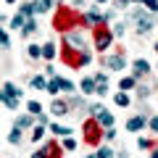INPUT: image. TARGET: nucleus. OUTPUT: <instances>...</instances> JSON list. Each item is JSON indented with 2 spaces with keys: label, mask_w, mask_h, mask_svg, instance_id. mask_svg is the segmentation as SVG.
<instances>
[{
  "label": "nucleus",
  "mask_w": 158,
  "mask_h": 158,
  "mask_svg": "<svg viewBox=\"0 0 158 158\" xmlns=\"http://www.w3.org/2000/svg\"><path fill=\"white\" fill-rule=\"evenodd\" d=\"M27 108H29V113H32V116H40V113H42V106H40L37 100H29Z\"/></svg>",
  "instance_id": "b1692460"
},
{
  "label": "nucleus",
  "mask_w": 158,
  "mask_h": 158,
  "mask_svg": "<svg viewBox=\"0 0 158 158\" xmlns=\"http://www.w3.org/2000/svg\"><path fill=\"white\" fill-rule=\"evenodd\" d=\"M3 92H6V98H21V90H19L16 85H13V82H6V87H3Z\"/></svg>",
  "instance_id": "4468645a"
},
{
  "label": "nucleus",
  "mask_w": 158,
  "mask_h": 158,
  "mask_svg": "<svg viewBox=\"0 0 158 158\" xmlns=\"http://www.w3.org/2000/svg\"><path fill=\"white\" fill-rule=\"evenodd\" d=\"M95 158H116V153L111 150L108 145H103V148H98V153H92Z\"/></svg>",
  "instance_id": "6ab92c4d"
},
{
  "label": "nucleus",
  "mask_w": 158,
  "mask_h": 158,
  "mask_svg": "<svg viewBox=\"0 0 158 158\" xmlns=\"http://www.w3.org/2000/svg\"><path fill=\"white\" fill-rule=\"evenodd\" d=\"M111 40H113V32L100 24V27L95 29V48L98 50H108V48H111Z\"/></svg>",
  "instance_id": "f03ea898"
},
{
  "label": "nucleus",
  "mask_w": 158,
  "mask_h": 158,
  "mask_svg": "<svg viewBox=\"0 0 158 158\" xmlns=\"http://www.w3.org/2000/svg\"><path fill=\"white\" fill-rule=\"evenodd\" d=\"M34 29H37V21H34V19H27V24H24L21 34H24V37H29V34H32Z\"/></svg>",
  "instance_id": "4be33fe9"
},
{
  "label": "nucleus",
  "mask_w": 158,
  "mask_h": 158,
  "mask_svg": "<svg viewBox=\"0 0 158 158\" xmlns=\"http://www.w3.org/2000/svg\"><path fill=\"white\" fill-rule=\"evenodd\" d=\"M98 3H106V0H98Z\"/></svg>",
  "instance_id": "a18cd8bd"
},
{
  "label": "nucleus",
  "mask_w": 158,
  "mask_h": 158,
  "mask_svg": "<svg viewBox=\"0 0 158 158\" xmlns=\"http://www.w3.org/2000/svg\"><path fill=\"white\" fill-rule=\"evenodd\" d=\"M24 24H27V19H24L21 13H16V16L11 19V29H24Z\"/></svg>",
  "instance_id": "5701e85b"
},
{
  "label": "nucleus",
  "mask_w": 158,
  "mask_h": 158,
  "mask_svg": "<svg viewBox=\"0 0 158 158\" xmlns=\"http://www.w3.org/2000/svg\"><path fill=\"white\" fill-rule=\"evenodd\" d=\"M71 90H74V85L69 82V79L53 77L50 82H48V90H45V92H50V95H56V92H71Z\"/></svg>",
  "instance_id": "7ed1b4c3"
},
{
  "label": "nucleus",
  "mask_w": 158,
  "mask_h": 158,
  "mask_svg": "<svg viewBox=\"0 0 158 158\" xmlns=\"http://www.w3.org/2000/svg\"><path fill=\"white\" fill-rule=\"evenodd\" d=\"M19 13H21L24 19H32V13H34V6H32V3H21V6H19Z\"/></svg>",
  "instance_id": "aec40b11"
},
{
  "label": "nucleus",
  "mask_w": 158,
  "mask_h": 158,
  "mask_svg": "<svg viewBox=\"0 0 158 158\" xmlns=\"http://www.w3.org/2000/svg\"><path fill=\"white\" fill-rule=\"evenodd\" d=\"M140 3H142L150 13H158V0H140Z\"/></svg>",
  "instance_id": "bb28decb"
},
{
  "label": "nucleus",
  "mask_w": 158,
  "mask_h": 158,
  "mask_svg": "<svg viewBox=\"0 0 158 158\" xmlns=\"http://www.w3.org/2000/svg\"><path fill=\"white\" fill-rule=\"evenodd\" d=\"M32 6H34V13H45L53 8V0H34Z\"/></svg>",
  "instance_id": "ddd939ff"
},
{
  "label": "nucleus",
  "mask_w": 158,
  "mask_h": 158,
  "mask_svg": "<svg viewBox=\"0 0 158 158\" xmlns=\"http://www.w3.org/2000/svg\"><path fill=\"white\" fill-rule=\"evenodd\" d=\"M85 140L90 142V145H98V140H100V124H98L95 118H90V121H87L85 124Z\"/></svg>",
  "instance_id": "39448f33"
},
{
  "label": "nucleus",
  "mask_w": 158,
  "mask_h": 158,
  "mask_svg": "<svg viewBox=\"0 0 158 158\" xmlns=\"http://www.w3.org/2000/svg\"><path fill=\"white\" fill-rule=\"evenodd\" d=\"M16 127H19V129H21V127H32V118H29V116H19L16 118Z\"/></svg>",
  "instance_id": "473e14b6"
},
{
  "label": "nucleus",
  "mask_w": 158,
  "mask_h": 158,
  "mask_svg": "<svg viewBox=\"0 0 158 158\" xmlns=\"http://www.w3.org/2000/svg\"><path fill=\"white\" fill-rule=\"evenodd\" d=\"M150 71V63L145 61V58H137L135 63H132V74H135V77H142V74H148Z\"/></svg>",
  "instance_id": "9d476101"
},
{
  "label": "nucleus",
  "mask_w": 158,
  "mask_h": 158,
  "mask_svg": "<svg viewBox=\"0 0 158 158\" xmlns=\"http://www.w3.org/2000/svg\"><path fill=\"white\" fill-rule=\"evenodd\" d=\"M132 19L137 21V32H140V34H145V32H150V29H153V16H148V13L135 11V13H132Z\"/></svg>",
  "instance_id": "20e7f679"
},
{
  "label": "nucleus",
  "mask_w": 158,
  "mask_h": 158,
  "mask_svg": "<svg viewBox=\"0 0 158 158\" xmlns=\"http://www.w3.org/2000/svg\"><path fill=\"white\" fill-rule=\"evenodd\" d=\"M66 48H71V50H85V37L79 32H66Z\"/></svg>",
  "instance_id": "0eeeda50"
},
{
  "label": "nucleus",
  "mask_w": 158,
  "mask_h": 158,
  "mask_svg": "<svg viewBox=\"0 0 158 158\" xmlns=\"http://www.w3.org/2000/svg\"><path fill=\"white\" fill-rule=\"evenodd\" d=\"M29 85H32L34 90H48V79L37 74V77H32V79H29Z\"/></svg>",
  "instance_id": "2eb2a0df"
},
{
  "label": "nucleus",
  "mask_w": 158,
  "mask_h": 158,
  "mask_svg": "<svg viewBox=\"0 0 158 158\" xmlns=\"http://www.w3.org/2000/svg\"><path fill=\"white\" fill-rule=\"evenodd\" d=\"M150 129L158 135V116H156V118H150Z\"/></svg>",
  "instance_id": "c9c22d12"
},
{
  "label": "nucleus",
  "mask_w": 158,
  "mask_h": 158,
  "mask_svg": "<svg viewBox=\"0 0 158 158\" xmlns=\"http://www.w3.org/2000/svg\"><path fill=\"white\" fill-rule=\"evenodd\" d=\"M82 92H85V95H92V92H98L95 79H82Z\"/></svg>",
  "instance_id": "dca6fc26"
},
{
  "label": "nucleus",
  "mask_w": 158,
  "mask_h": 158,
  "mask_svg": "<svg viewBox=\"0 0 158 158\" xmlns=\"http://www.w3.org/2000/svg\"><path fill=\"white\" fill-rule=\"evenodd\" d=\"M156 50H158V42H156Z\"/></svg>",
  "instance_id": "49530a36"
},
{
  "label": "nucleus",
  "mask_w": 158,
  "mask_h": 158,
  "mask_svg": "<svg viewBox=\"0 0 158 158\" xmlns=\"http://www.w3.org/2000/svg\"><path fill=\"white\" fill-rule=\"evenodd\" d=\"M29 158H48V156H45V150H37V153H32Z\"/></svg>",
  "instance_id": "58836bf2"
},
{
  "label": "nucleus",
  "mask_w": 158,
  "mask_h": 158,
  "mask_svg": "<svg viewBox=\"0 0 158 158\" xmlns=\"http://www.w3.org/2000/svg\"><path fill=\"white\" fill-rule=\"evenodd\" d=\"M8 142H13V145H16V142H21V129H19V127H13V129H11V135H8Z\"/></svg>",
  "instance_id": "393cba45"
},
{
  "label": "nucleus",
  "mask_w": 158,
  "mask_h": 158,
  "mask_svg": "<svg viewBox=\"0 0 158 158\" xmlns=\"http://www.w3.org/2000/svg\"><path fill=\"white\" fill-rule=\"evenodd\" d=\"M45 74H48V77L53 79V77H56V69H53V66H45Z\"/></svg>",
  "instance_id": "4c0bfd02"
},
{
  "label": "nucleus",
  "mask_w": 158,
  "mask_h": 158,
  "mask_svg": "<svg viewBox=\"0 0 158 158\" xmlns=\"http://www.w3.org/2000/svg\"><path fill=\"white\" fill-rule=\"evenodd\" d=\"M27 56H29V58H40V56H42V48H37V45H29Z\"/></svg>",
  "instance_id": "7c9ffc66"
},
{
  "label": "nucleus",
  "mask_w": 158,
  "mask_h": 158,
  "mask_svg": "<svg viewBox=\"0 0 158 158\" xmlns=\"http://www.w3.org/2000/svg\"><path fill=\"white\" fill-rule=\"evenodd\" d=\"M113 100H116V106H129V95H127V92H118Z\"/></svg>",
  "instance_id": "cd10ccee"
},
{
  "label": "nucleus",
  "mask_w": 158,
  "mask_h": 158,
  "mask_svg": "<svg viewBox=\"0 0 158 158\" xmlns=\"http://www.w3.org/2000/svg\"><path fill=\"white\" fill-rule=\"evenodd\" d=\"M0 100H3V103H6V92H3V90H0Z\"/></svg>",
  "instance_id": "79ce46f5"
},
{
  "label": "nucleus",
  "mask_w": 158,
  "mask_h": 158,
  "mask_svg": "<svg viewBox=\"0 0 158 158\" xmlns=\"http://www.w3.org/2000/svg\"><path fill=\"white\" fill-rule=\"evenodd\" d=\"M127 3H129V0H116V6H118V8H124Z\"/></svg>",
  "instance_id": "ea45409f"
},
{
  "label": "nucleus",
  "mask_w": 158,
  "mask_h": 158,
  "mask_svg": "<svg viewBox=\"0 0 158 158\" xmlns=\"http://www.w3.org/2000/svg\"><path fill=\"white\" fill-rule=\"evenodd\" d=\"M150 158H158V148H153V156Z\"/></svg>",
  "instance_id": "a19ab883"
},
{
  "label": "nucleus",
  "mask_w": 158,
  "mask_h": 158,
  "mask_svg": "<svg viewBox=\"0 0 158 158\" xmlns=\"http://www.w3.org/2000/svg\"><path fill=\"white\" fill-rule=\"evenodd\" d=\"M6 3H16V0H6Z\"/></svg>",
  "instance_id": "37998d69"
},
{
  "label": "nucleus",
  "mask_w": 158,
  "mask_h": 158,
  "mask_svg": "<svg viewBox=\"0 0 158 158\" xmlns=\"http://www.w3.org/2000/svg\"><path fill=\"white\" fill-rule=\"evenodd\" d=\"M113 34H118V37L124 34V24H121V21H118V24H113Z\"/></svg>",
  "instance_id": "f704fd0d"
},
{
  "label": "nucleus",
  "mask_w": 158,
  "mask_h": 158,
  "mask_svg": "<svg viewBox=\"0 0 158 158\" xmlns=\"http://www.w3.org/2000/svg\"><path fill=\"white\" fill-rule=\"evenodd\" d=\"M129 3H140V0H129Z\"/></svg>",
  "instance_id": "c03bdc74"
},
{
  "label": "nucleus",
  "mask_w": 158,
  "mask_h": 158,
  "mask_svg": "<svg viewBox=\"0 0 158 158\" xmlns=\"http://www.w3.org/2000/svg\"><path fill=\"white\" fill-rule=\"evenodd\" d=\"M145 124H148L145 116H132L129 121H127V129L129 132H140V129H145Z\"/></svg>",
  "instance_id": "1a4fd4ad"
},
{
  "label": "nucleus",
  "mask_w": 158,
  "mask_h": 158,
  "mask_svg": "<svg viewBox=\"0 0 158 158\" xmlns=\"http://www.w3.org/2000/svg\"><path fill=\"white\" fill-rule=\"evenodd\" d=\"M103 135H106V140H113V137H116V132H113V129H106Z\"/></svg>",
  "instance_id": "e433bc0d"
},
{
  "label": "nucleus",
  "mask_w": 158,
  "mask_h": 158,
  "mask_svg": "<svg viewBox=\"0 0 158 158\" xmlns=\"http://www.w3.org/2000/svg\"><path fill=\"white\" fill-rule=\"evenodd\" d=\"M106 66H108V69H116V71H121V69L127 66V58L121 56V53H116V56H108V58H106Z\"/></svg>",
  "instance_id": "6e6552de"
},
{
  "label": "nucleus",
  "mask_w": 158,
  "mask_h": 158,
  "mask_svg": "<svg viewBox=\"0 0 158 158\" xmlns=\"http://www.w3.org/2000/svg\"><path fill=\"white\" fill-rule=\"evenodd\" d=\"M50 111L56 113V116H66V113H69V103H63V100H53Z\"/></svg>",
  "instance_id": "f8f14e48"
},
{
  "label": "nucleus",
  "mask_w": 158,
  "mask_h": 158,
  "mask_svg": "<svg viewBox=\"0 0 158 158\" xmlns=\"http://www.w3.org/2000/svg\"><path fill=\"white\" fill-rule=\"evenodd\" d=\"M63 148H66V150H77V140L66 137V140H63Z\"/></svg>",
  "instance_id": "72a5a7b5"
},
{
  "label": "nucleus",
  "mask_w": 158,
  "mask_h": 158,
  "mask_svg": "<svg viewBox=\"0 0 158 158\" xmlns=\"http://www.w3.org/2000/svg\"><path fill=\"white\" fill-rule=\"evenodd\" d=\"M137 148H140V150H150V148H153V142L148 140V137H140V140H137Z\"/></svg>",
  "instance_id": "c756f323"
},
{
  "label": "nucleus",
  "mask_w": 158,
  "mask_h": 158,
  "mask_svg": "<svg viewBox=\"0 0 158 158\" xmlns=\"http://www.w3.org/2000/svg\"><path fill=\"white\" fill-rule=\"evenodd\" d=\"M79 24V16L71 11V8H58V16H56V29H71Z\"/></svg>",
  "instance_id": "f257e3e1"
},
{
  "label": "nucleus",
  "mask_w": 158,
  "mask_h": 158,
  "mask_svg": "<svg viewBox=\"0 0 158 158\" xmlns=\"http://www.w3.org/2000/svg\"><path fill=\"white\" fill-rule=\"evenodd\" d=\"M42 150H45L48 158H61V148H58V145H45Z\"/></svg>",
  "instance_id": "412c9836"
},
{
  "label": "nucleus",
  "mask_w": 158,
  "mask_h": 158,
  "mask_svg": "<svg viewBox=\"0 0 158 158\" xmlns=\"http://www.w3.org/2000/svg\"><path fill=\"white\" fill-rule=\"evenodd\" d=\"M100 127H106V129H113V113H108V111H103V113H98V118H95Z\"/></svg>",
  "instance_id": "9b49d317"
},
{
  "label": "nucleus",
  "mask_w": 158,
  "mask_h": 158,
  "mask_svg": "<svg viewBox=\"0 0 158 158\" xmlns=\"http://www.w3.org/2000/svg\"><path fill=\"white\" fill-rule=\"evenodd\" d=\"M87 158H95V156H87Z\"/></svg>",
  "instance_id": "de8ad7c7"
},
{
  "label": "nucleus",
  "mask_w": 158,
  "mask_h": 158,
  "mask_svg": "<svg viewBox=\"0 0 158 158\" xmlns=\"http://www.w3.org/2000/svg\"><path fill=\"white\" fill-rule=\"evenodd\" d=\"M50 132L56 137H69L71 135V129H69V127H61V124H50Z\"/></svg>",
  "instance_id": "f3484780"
},
{
  "label": "nucleus",
  "mask_w": 158,
  "mask_h": 158,
  "mask_svg": "<svg viewBox=\"0 0 158 158\" xmlns=\"http://www.w3.org/2000/svg\"><path fill=\"white\" fill-rule=\"evenodd\" d=\"M118 87H121V92H124V90H132V87H135V77L121 79V82H118Z\"/></svg>",
  "instance_id": "a878e982"
},
{
  "label": "nucleus",
  "mask_w": 158,
  "mask_h": 158,
  "mask_svg": "<svg viewBox=\"0 0 158 158\" xmlns=\"http://www.w3.org/2000/svg\"><path fill=\"white\" fill-rule=\"evenodd\" d=\"M56 45H53V42H45V45H42V58H48V61H50V58H56Z\"/></svg>",
  "instance_id": "a211bd4d"
},
{
  "label": "nucleus",
  "mask_w": 158,
  "mask_h": 158,
  "mask_svg": "<svg viewBox=\"0 0 158 158\" xmlns=\"http://www.w3.org/2000/svg\"><path fill=\"white\" fill-rule=\"evenodd\" d=\"M106 21V16H103L100 11H98V8H90V11L85 13V19H82V24H85V27H100V24Z\"/></svg>",
  "instance_id": "423d86ee"
},
{
  "label": "nucleus",
  "mask_w": 158,
  "mask_h": 158,
  "mask_svg": "<svg viewBox=\"0 0 158 158\" xmlns=\"http://www.w3.org/2000/svg\"><path fill=\"white\" fill-rule=\"evenodd\" d=\"M42 137H45V129H42V127H34V132H32V142H40Z\"/></svg>",
  "instance_id": "c85d7f7f"
},
{
  "label": "nucleus",
  "mask_w": 158,
  "mask_h": 158,
  "mask_svg": "<svg viewBox=\"0 0 158 158\" xmlns=\"http://www.w3.org/2000/svg\"><path fill=\"white\" fill-rule=\"evenodd\" d=\"M0 48H11V40H8V34H6L3 27H0Z\"/></svg>",
  "instance_id": "2f4dec72"
}]
</instances>
